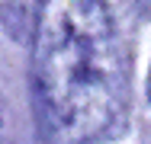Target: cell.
I'll list each match as a JSON object with an SVG mask.
<instances>
[{
  "instance_id": "obj_1",
  "label": "cell",
  "mask_w": 151,
  "mask_h": 144,
  "mask_svg": "<svg viewBox=\"0 0 151 144\" xmlns=\"http://www.w3.org/2000/svg\"><path fill=\"white\" fill-rule=\"evenodd\" d=\"M32 86L52 144H87L125 103V61L103 0H39Z\"/></svg>"
},
{
  "instance_id": "obj_2",
  "label": "cell",
  "mask_w": 151,
  "mask_h": 144,
  "mask_svg": "<svg viewBox=\"0 0 151 144\" xmlns=\"http://www.w3.org/2000/svg\"><path fill=\"white\" fill-rule=\"evenodd\" d=\"M148 96H151V77H148Z\"/></svg>"
}]
</instances>
